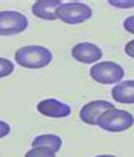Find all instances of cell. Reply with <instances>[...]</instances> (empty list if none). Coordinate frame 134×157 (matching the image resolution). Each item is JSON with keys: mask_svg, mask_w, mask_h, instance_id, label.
Here are the masks:
<instances>
[{"mask_svg": "<svg viewBox=\"0 0 134 157\" xmlns=\"http://www.w3.org/2000/svg\"><path fill=\"white\" fill-rule=\"evenodd\" d=\"M52 52L43 45H24L14 52V59L20 67L27 70H40L51 64Z\"/></svg>", "mask_w": 134, "mask_h": 157, "instance_id": "cell-1", "label": "cell"}, {"mask_svg": "<svg viewBox=\"0 0 134 157\" xmlns=\"http://www.w3.org/2000/svg\"><path fill=\"white\" fill-rule=\"evenodd\" d=\"M133 124H134L133 113L123 109H117V108H112V109L106 110L98 121L99 128L106 132H112V133L128 130Z\"/></svg>", "mask_w": 134, "mask_h": 157, "instance_id": "cell-2", "label": "cell"}, {"mask_svg": "<svg viewBox=\"0 0 134 157\" xmlns=\"http://www.w3.org/2000/svg\"><path fill=\"white\" fill-rule=\"evenodd\" d=\"M91 78L102 85L119 84L124 78V68L113 61H99L89 71Z\"/></svg>", "mask_w": 134, "mask_h": 157, "instance_id": "cell-3", "label": "cell"}, {"mask_svg": "<svg viewBox=\"0 0 134 157\" xmlns=\"http://www.w3.org/2000/svg\"><path fill=\"white\" fill-rule=\"evenodd\" d=\"M57 17L65 24H80L92 17V9L82 2L62 3L57 11Z\"/></svg>", "mask_w": 134, "mask_h": 157, "instance_id": "cell-4", "label": "cell"}, {"mask_svg": "<svg viewBox=\"0 0 134 157\" xmlns=\"http://www.w3.org/2000/svg\"><path fill=\"white\" fill-rule=\"evenodd\" d=\"M28 27V18L20 11H0V36H16L25 31Z\"/></svg>", "mask_w": 134, "mask_h": 157, "instance_id": "cell-5", "label": "cell"}, {"mask_svg": "<svg viewBox=\"0 0 134 157\" xmlns=\"http://www.w3.org/2000/svg\"><path fill=\"white\" fill-rule=\"evenodd\" d=\"M114 108L112 102L109 101H92V102H87L86 105H84L79 110V117L80 121L86 124H91V126H98V121L102 115L105 113L106 110Z\"/></svg>", "mask_w": 134, "mask_h": 157, "instance_id": "cell-6", "label": "cell"}, {"mask_svg": "<svg viewBox=\"0 0 134 157\" xmlns=\"http://www.w3.org/2000/svg\"><path fill=\"white\" fill-rule=\"evenodd\" d=\"M71 55L80 64H98L103 57V52L93 43H79L72 47Z\"/></svg>", "mask_w": 134, "mask_h": 157, "instance_id": "cell-7", "label": "cell"}, {"mask_svg": "<svg viewBox=\"0 0 134 157\" xmlns=\"http://www.w3.org/2000/svg\"><path fill=\"white\" fill-rule=\"evenodd\" d=\"M37 110L40 112L43 116L54 117V119H62V117H68L72 112L71 106L65 102H61L58 99L48 98L40 101L37 105Z\"/></svg>", "mask_w": 134, "mask_h": 157, "instance_id": "cell-8", "label": "cell"}, {"mask_svg": "<svg viewBox=\"0 0 134 157\" xmlns=\"http://www.w3.org/2000/svg\"><path fill=\"white\" fill-rule=\"evenodd\" d=\"M62 4L61 0H37L34 2L31 11L38 18L47 20V21H55L57 20V11Z\"/></svg>", "mask_w": 134, "mask_h": 157, "instance_id": "cell-9", "label": "cell"}, {"mask_svg": "<svg viewBox=\"0 0 134 157\" xmlns=\"http://www.w3.org/2000/svg\"><path fill=\"white\" fill-rule=\"evenodd\" d=\"M112 98L119 103H134V79L121 81L112 89Z\"/></svg>", "mask_w": 134, "mask_h": 157, "instance_id": "cell-10", "label": "cell"}, {"mask_svg": "<svg viewBox=\"0 0 134 157\" xmlns=\"http://www.w3.org/2000/svg\"><path fill=\"white\" fill-rule=\"evenodd\" d=\"M33 147H48V149H52L55 151H58L62 147V139L57 135H40L37 136L35 139L31 143Z\"/></svg>", "mask_w": 134, "mask_h": 157, "instance_id": "cell-11", "label": "cell"}, {"mask_svg": "<svg viewBox=\"0 0 134 157\" xmlns=\"http://www.w3.org/2000/svg\"><path fill=\"white\" fill-rule=\"evenodd\" d=\"M57 151L48 147H31L24 157H55Z\"/></svg>", "mask_w": 134, "mask_h": 157, "instance_id": "cell-12", "label": "cell"}, {"mask_svg": "<svg viewBox=\"0 0 134 157\" xmlns=\"http://www.w3.org/2000/svg\"><path fill=\"white\" fill-rule=\"evenodd\" d=\"M14 71V64L7 58L0 57V78H6Z\"/></svg>", "mask_w": 134, "mask_h": 157, "instance_id": "cell-13", "label": "cell"}, {"mask_svg": "<svg viewBox=\"0 0 134 157\" xmlns=\"http://www.w3.org/2000/svg\"><path fill=\"white\" fill-rule=\"evenodd\" d=\"M107 3L112 7H116V9H133L134 7L133 0H109Z\"/></svg>", "mask_w": 134, "mask_h": 157, "instance_id": "cell-14", "label": "cell"}, {"mask_svg": "<svg viewBox=\"0 0 134 157\" xmlns=\"http://www.w3.org/2000/svg\"><path fill=\"white\" fill-rule=\"evenodd\" d=\"M123 27L127 33L134 34V16H128L123 21Z\"/></svg>", "mask_w": 134, "mask_h": 157, "instance_id": "cell-15", "label": "cell"}, {"mask_svg": "<svg viewBox=\"0 0 134 157\" xmlns=\"http://www.w3.org/2000/svg\"><path fill=\"white\" fill-rule=\"evenodd\" d=\"M10 130H11V128H10V124H9L7 122L0 121V139L6 137V136L10 133Z\"/></svg>", "mask_w": 134, "mask_h": 157, "instance_id": "cell-16", "label": "cell"}, {"mask_svg": "<svg viewBox=\"0 0 134 157\" xmlns=\"http://www.w3.org/2000/svg\"><path fill=\"white\" fill-rule=\"evenodd\" d=\"M124 51H126V54L128 55V57L134 58V40L128 41V43L126 44V47H124Z\"/></svg>", "mask_w": 134, "mask_h": 157, "instance_id": "cell-17", "label": "cell"}, {"mask_svg": "<svg viewBox=\"0 0 134 157\" xmlns=\"http://www.w3.org/2000/svg\"><path fill=\"white\" fill-rule=\"evenodd\" d=\"M95 157H116L113 154H99V156H95Z\"/></svg>", "mask_w": 134, "mask_h": 157, "instance_id": "cell-18", "label": "cell"}]
</instances>
